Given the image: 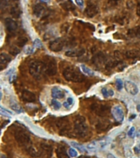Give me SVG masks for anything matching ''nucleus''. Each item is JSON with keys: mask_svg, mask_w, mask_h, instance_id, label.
Returning <instances> with one entry per match:
<instances>
[{"mask_svg": "<svg viewBox=\"0 0 140 158\" xmlns=\"http://www.w3.org/2000/svg\"><path fill=\"white\" fill-rule=\"evenodd\" d=\"M63 77L67 81L72 82H81L85 80L84 75L76 67H67L63 70Z\"/></svg>", "mask_w": 140, "mask_h": 158, "instance_id": "obj_1", "label": "nucleus"}, {"mask_svg": "<svg viewBox=\"0 0 140 158\" xmlns=\"http://www.w3.org/2000/svg\"><path fill=\"white\" fill-rule=\"evenodd\" d=\"M74 133L78 138H85L88 134L86 119L83 116H77L74 122Z\"/></svg>", "mask_w": 140, "mask_h": 158, "instance_id": "obj_2", "label": "nucleus"}, {"mask_svg": "<svg viewBox=\"0 0 140 158\" xmlns=\"http://www.w3.org/2000/svg\"><path fill=\"white\" fill-rule=\"evenodd\" d=\"M14 136H15V139L17 142V143L19 144V146L23 147L24 149H26L30 145L32 144V143L30 141V138L26 132L20 130V129L17 130L15 132Z\"/></svg>", "mask_w": 140, "mask_h": 158, "instance_id": "obj_3", "label": "nucleus"}, {"mask_svg": "<svg viewBox=\"0 0 140 158\" xmlns=\"http://www.w3.org/2000/svg\"><path fill=\"white\" fill-rule=\"evenodd\" d=\"M30 73L34 78L37 79L41 78L43 72H45L44 69V64L40 61H33L29 67Z\"/></svg>", "mask_w": 140, "mask_h": 158, "instance_id": "obj_4", "label": "nucleus"}, {"mask_svg": "<svg viewBox=\"0 0 140 158\" xmlns=\"http://www.w3.org/2000/svg\"><path fill=\"white\" fill-rule=\"evenodd\" d=\"M44 64V69H45V73L48 76H54L57 71V62L53 58L51 57H47L45 59Z\"/></svg>", "mask_w": 140, "mask_h": 158, "instance_id": "obj_5", "label": "nucleus"}, {"mask_svg": "<svg viewBox=\"0 0 140 158\" xmlns=\"http://www.w3.org/2000/svg\"><path fill=\"white\" fill-rule=\"evenodd\" d=\"M91 110L94 112L97 115L103 117L109 114L110 108L109 106L102 104H93L91 105Z\"/></svg>", "mask_w": 140, "mask_h": 158, "instance_id": "obj_6", "label": "nucleus"}, {"mask_svg": "<svg viewBox=\"0 0 140 158\" xmlns=\"http://www.w3.org/2000/svg\"><path fill=\"white\" fill-rule=\"evenodd\" d=\"M56 125L58 128L60 134L67 135L70 133V124L69 121L66 118H61L57 120Z\"/></svg>", "mask_w": 140, "mask_h": 158, "instance_id": "obj_7", "label": "nucleus"}, {"mask_svg": "<svg viewBox=\"0 0 140 158\" xmlns=\"http://www.w3.org/2000/svg\"><path fill=\"white\" fill-rule=\"evenodd\" d=\"M107 144H108V140L107 139L96 140L88 145V148L91 151H96V150H99V149L105 147Z\"/></svg>", "mask_w": 140, "mask_h": 158, "instance_id": "obj_8", "label": "nucleus"}, {"mask_svg": "<svg viewBox=\"0 0 140 158\" xmlns=\"http://www.w3.org/2000/svg\"><path fill=\"white\" fill-rule=\"evenodd\" d=\"M64 47V41L61 38H57L52 40L49 43V49L53 52H59Z\"/></svg>", "mask_w": 140, "mask_h": 158, "instance_id": "obj_9", "label": "nucleus"}, {"mask_svg": "<svg viewBox=\"0 0 140 158\" xmlns=\"http://www.w3.org/2000/svg\"><path fill=\"white\" fill-rule=\"evenodd\" d=\"M98 6L95 3H88L87 4L85 13V15H86L88 17L92 18L93 17H95L98 14Z\"/></svg>", "mask_w": 140, "mask_h": 158, "instance_id": "obj_10", "label": "nucleus"}, {"mask_svg": "<svg viewBox=\"0 0 140 158\" xmlns=\"http://www.w3.org/2000/svg\"><path fill=\"white\" fill-rule=\"evenodd\" d=\"M112 114L113 118L117 121L121 123L124 120V111L120 105H116L112 110Z\"/></svg>", "mask_w": 140, "mask_h": 158, "instance_id": "obj_11", "label": "nucleus"}, {"mask_svg": "<svg viewBox=\"0 0 140 158\" xmlns=\"http://www.w3.org/2000/svg\"><path fill=\"white\" fill-rule=\"evenodd\" d=\"M105 63H106V64L107 63V56H106V54H103V53H98V54H96L93 57V64L94 65L99 67V66L105 64Z\"/></svg>", "mask_w": 140, "mask_h": 158, "instance_id": "obj_12", "label": "nucleus"}, {"mask_svg": "<svg viewBox=\"0 0 140 158\" xmlns=\"http://www.w3.org/2000/svg\"><path fill=\"white\" fill-rule=\"evenodd\" d=\"M124 85H125V89L126 90V92L129 93L130 95L134 96V95L138 94L139 89H138V86H136L135 83H133L130 81H125Z\"/></svg>", "mask_w": 140, "mask_h": 158, "instance_id": "obj_13", "label": "nucleus"}, {"mask_svg": "<svg viewBox=\"0 0 140 158\" xmlns=\"http://www.w3.org/2000/svg\"><path fill=\"white\" fill-rule=\"evenodd\" d=\"M21 99L26 102L32 103V102L35 101L36 96L33 92L27 91V90H24L23 92H21Z\"/></svg>", "mask_w": 140, "mask_h": 158, "instance_id": "obj_14", "label": "nucleus"}, {"mask_svg": "<svg viewBox=\"0 0 140 158\" xmlns=\"http://www.w3.org/2000/svg\"><path fill=\"white\" fill-rule=\"evenodd\" d=\"M12 58L11 56H9L8 54H5V53H2L1 55H0V68H1V70H3L7 64L11 62Z\"/></svg>", "mask_w": 140, "mask_h": 158, "instance_id": "obj_15", "label": "nucleus"}, {"mask_svg": "<svg viewBox=\"0 0 140 158\" xmlns=\"http://www.w3.org/2000/svg\"><path fill=\"white\" fill-rule=\"evenodd\" d=\"M5 26L8 32H14L17 29V23L12 18L5 19Z\"/></svg>", "mask_w": 140, "mask_h": 158, "instance_id": "obj_16", "label": "nucleus"}, {"mask_svg": "<svg viewBox=\"0 0 140 158\" xmlns=\"http://www.w3.org/2000/svg\"><path fill=\"white\" fill-rule=\"evenodd\" d=\"M44 13H45V7L42 5L41 3H37L34 6L33 13L35 17H41L42 16H44Z\"/></svg>", "mask_w": 140, "mask_h": 158, "instance_id": "obj_17", "label": "nucleus"}, {"mask_svg": "<svg viewBox=\"0 0 140 158\" xmlns=\"http://www.w3.org/2000/svg\"><path fill=\"white\" fill-rule=\"evenodd\" d=\"M85 53V50L83 48H80V49H75V50L67 51L65 54L67 57H79L83 55Z\"/></svg>", "mask_w": 140, "mask_h": 158, "instance_id": "obj_18", "label": "nucleus"}, {"mask_svg": "<svg viewBox=\"0 0 140 158\" xmlns=\"http://www.w3.org/2000/svg\"><path fill=\"white\" fill-rule=\"evenodd\" d=\"M125 56L126 59H137L140 58V51L137 50H129L125 53Z\"/></svg>", "mask_w": 140, "mask_h": 158, "instance_id": "obj_19", "label": "nucleus"}, {"mask_svg": "<svg viewBox=\"0 0 140 158\" xmlns=\"http://www.w3.org/2000/svg\"><path fill=\"white\" fill-rule=\"evenodd\" d=\"M52 96L54 99H61L65 96V92L59 87H53L52 89Z\"/></svg>", "mask_w": 140, "mask_h": 158, "instance_id": "obj_20", "label": "nucleus"}, {"mask_svg": "<svg viewBox=\"0 0 140 158\" xmlns=\"http://www.w3.org/2000/svg\"><path fill=\"white\" fill-rule=\"evenodd\" d=\"M56 154L57 158H69V154L66 151V148L63 146H58L56 149Z\"/></svg>", "mask_w": 140, "mask_h": 158, "instance_id": "obj_21", "label": "nucleus"}, {"mask_svg": "<svg viewBox=\"0 0 140 158\" xmlns=\"http://www.w3.org/2000/svg\"><path fill=\"white\" fill-rule=\"evenodd\" d=\"M26 151L27 153L30 156V157H40V153L39 152V151L34 147L33 146V144L30 145L28 147H26Z\"/></svg>", "mask_w": 140, "mask_h": 158, "instance_id": "obj_22", "label": "nucleus"}, {"mask_svg": "<svg viewBox=\"0 0 140 158\" xmlns=\"http://www.w3.org/2000/svg\"><path fill=\"white\" fill-rule=\"evenodd\" d=\"M61 7L66 11H74L75 9V7L73 4V3L71 0H67L66 2H63L61 3Z\"/></svg>", "mask_w": 140, "mask_h": 158, "instance_id": "obj_23", "label": "nucleus"}, {"mask_svg": "<svg viewBox=\"0 0 140 158\" xmlns=\"http://www.w3.org/2000/svg\"><path fill=\"white\" fill-rule=\"evenodd\" d=\"M127 35L129 36V37H137V36H139L140 35V26H134L133 28L129 29L128 31Z\"/></svg>", "mask_w": 140, "mask_h": 158, "instance_id": "obj_24", "label": "nucleus"}, {"mask_svg": "<svg viewBox=\"0 0 140 158\" xmlns=\"http://www.w3.org/2000/svg\"><path fill=\"white\" fill-rule=\"evenodd\" d=\"M10 13L14 18H19L20 17V14H21L20 7L18 5H15V6L12 7L11 10H10Z\"/></svg>", "mask_w": 140, "mask_h": 158, "instance_id": "obj_25", "label": "nucleus"}, {"mask_svg": "<svg viewBox=\"0 0 140 158\" xmlns=\"http://www.w3.org/2000/svg\"><path fill=\"white\" fill-rule=\"evenodd\" d=\"M122 62H120L119 60H117V59H112V60H109V61H107V63L106 64V68H107V70H109V69H112L114 68H116V66H118L119 64H120Z\"/></svg>", "mask_w": 140, "mask_h": 158, "instance_id": "obj_26", "label": "nucleus"}, {"mask_svg": "<svg viewBox=\"0 0 140 158\" xmlns=\"http://www.w3.org/2000/svg\"><path fill=\"white\" fill-rule=\"evenodd\" d=\"M41 149L42 151H44L46 155H48V157L52 156L53 153V147L50 145L46 144V143H42L41 144Z\"/></svg>", "mask_w": 140, "mask_h": 158, "instance_id": "obj_27", "label": "nucleus"}, {"mask_svg": "<svg viewBox=\"0 0 140 158\" xmlns=\"http://www.w3.org/2000/svg\"><path fill=\"white\" fill-rule=\"evenodd\" d=\"M102 95L105 98H107V97H110V96H113L114 91L112 89H109L107 87H104V88L102 89Z\"/></svg>", "mask_w": 140, "mask_h": 158, "instance_id": "obj_28", "label": "nucleus"}, {"mask_svg": "<svg viewBox=\"0 0 140 158\" xmlns=\"http://www.w3.org/2000/svg\"><path fill=\"white\" fill-rule=\"evenodd\" d=\"M80 68H81V70L83 71V72H84L85 74H86L88 76H90V77L94 76V72L92 71L90 68H88V67H86L85 64H81Z\"/></svg>", "mask_w": 140, "mask_h": 158, "instance_id": "obj_29", "label": "nucleus"}, {"mask_svg": "<svg viewBox=\"0 0 140 158\" xmlns=\"http://www.w3.org/2000/svg\"><path fill=\"white\" fill-rule=\"evenodd\" d=\"M120 0H107V7L108 8H113L118 6Z\"/></svg>", "mask_w": 140, "mask_h": 158, "instance_id": "obj_30", "label": "nucleus"}, {"mask_svg": "<svg viewBox=\"0 0 140 158\" xmlns=\"http://www.w3.org/2000/svg\"><path fill=\"white\" fill-rule=\"evenodd\" d=\"M71 145L73 147H75L77 150H79V151H80V152H83V153L87 152V150L85 149V147L84 146H82L81 144H80V143H77L75 142H71Z\"/></svg>", "mask_w": 140, "mask_h": 158, "instance_id": "obj_31", "label": "nucleus"}, {"mask_svg": "<svg viewBox=\"0 0 140 158\" xmlns=\"http://www.w3.org/2000/svg\"><path fill=\"white\" fill-rule=\"evenodd\" d=\"M108 127H109V125H107V123L100 122L99 124H98V125H97V129H98V131H105V130H107V129H108Z\"/></svg>", "mask_w": 140, "mask_h": 158, "instance_id": "obj_32", "label": "nucleus"}, {"mask_svg": "<svg viewBox=\"0 0 140 158\" xmlns=\"http://www.w3.org/2000/svg\"><path fill=\"white\" fill-rule=\"evenodd\" d=\"M114 57H115V59L119 60L120 62H122V60L125 58V54H122L120 51H115V53H114Z\"/></svg>", "mask_w": 140, "mask_h": 158, "instance_id": "obj_33", "label": "nucleus"}, {"mask_svg": "<svg viewBox=\"0 0 140 158\" xmlns=\"http://www.w3.org/2000/svg\"><path fill=\"white\" fill-rule=\"evenodd\" d=\"M27 43V38H26L25 36H20L19 39L17 40V45L20 47L24 46Z\"/></svg>", "mask_w": 140, "mask_h": 158, "instance_id": "obj_34", "label": "nucleus"}, {"mask_svg": "<svg viewBox=\"0 0 140 158\" xmlns=\"http://www.w3.org/2000/svg\"><path fill=\"white\" fill-rule=\"evenodd\" d=\"M9 53L13 55H17L20 53V49L16 46H12L9 50Z\"/></svg>", "mask_w": 140, "mask_h": 158, "instance_id": "obj_35", "label": "nucleus"}, {"mask_svg": "<svg viewBox=\"0 0 140 158\" xmlns=\"http://www.w3.org/2000/svg\"><path fill=\"white\" fill-rule=\"evenodd\" d=\"M68 154H69V156L71 157L75 158V157H77V156H78V152L75 149V148H70L69 150H68Z\"/></svg>", "mask_w": 140, "mask_h": 158, "instance_id": "obj_36", "label": "nucleus"}, {"mask_svg": "<svg viewBox=\"0 0 140 158\" xmlns=\"http://www.w3.org/2000/svg\"><path fill=\"white\" fill-rule=\"evenodd\" d=\"M11 107H12V109H13V110H15V111L22 112V110L20 109V107L19 106V105H18L17 103H16V102L12 103V104H11Z\"/></svg>", "mask_w": 140, "mask_h": 158, "instance_id": "obj_37", "label": "nucleus"}, {"mask_svg": "<svg viewBox=\"0 0 140 158\" xmlns=\"http://www.w3.org/2000/svg\"><path fill=\"white\" fill-rule=\"evenodd\" d=\"M51 104H52V105L53 106L56 110H58V109H60L61 104L59 103V102H58V101H57V100H52V102H51Z\"/></svg>", "mask_w": 140, "mask_h": 158, "instance_id": "obj_38", "label": "nucleus"}, {"mask_svg": "<svg viewBox=\"0 0 140 158\" xmlns=\"http://www.w3.org/2000/svg\"><path fill=\"white\" fill-rule=\"evenodd\" d=\"M72 104H73V99L71 98V97H69V98L66 100V102H64L63 105H64L65 107H68V106H70V105H72Z\"/></svg>", "mask_w": 140, "mask_h": 158, "instance_id": "obj_39", "label": "nucleus"}, {"mask_svg": "<svg viewBox=\"0 0 140 158\" xmlns=\"http://www.w3.org/2000/svg\"><path fill=\"white\" fill-rule=\"evenodd\" d=\"M116 88L118 90H121L122 87H123V82L120 79H117L116 82Z\"/></svg>", "mask_w": 140, "mask_h": 158, "instance_id": "obj_40", "label": "nucleus"}, {"mask_svg": "<svg viewBox=\"0 0 140 158\" xmlns=\"http://www.w3.org/2000/svg\"><path fill=\"white\" fill-rule=\"evenodd\" d=\"M134 132H135L134 127H131V129H130L129 130V132H128V136L130 137V138H133V135H134Z\"/></svg>", "mask_w": 140, "mask_h": 158, "instance_id": "obj_41", "label": "nucleus"}, {"mask_svg": "<svg viewBox=\"0 0 140 158\" xmlns=\"http://www.w3.org/2000/svg\"><path fill=\"white\" fill-rule=\"evenodd\" d=\"M34 47H37V48H40L42 46V43L39 39H36L34 41Z\"/></svg>", "mask_w": 140, "mask_h": 158, "instance_id": "obj_42", "label": "nucleus"}, {"mask_svg": "<svg viewBox=\"0 0 140 158\" xmlns=\"http://www.w3.org/2000/svg\"><path fill=\"white\" fill-rule=\"evenodd\" d=\"M75 3H76V4L78 5L80 7H84V0H75Z\"/></svg>", "mask_w": 140, "mask_h": 158, "instance_id": "obj_43", "label": "nucleus"}, {"mask_svg": "<svg viewBox=\"0 0 140 158\" xmlns=\"http://www.w3.org/2000/svg\"><path fill=\"white\" fill-rule=\"evenodd\" d=\"M133 151H134V152H135L136 154H140V144L136 146V147H134Z\"/></svg>", "mask_w": 140, "mask_h": 158, "instance_id": "obj_44", "label": "nucleus"}, {"mask_svg": "<svg viewBox=\"0 0 140 158\" xmlns=\"http://www.w3.org/2000/svg\"><path fill=\"white\" fill-rule=\"evenodd\" d=\"M1 113H2V114L7 113V114H12V112H10L9 110H5L3 106H1Z\"/></svg>", "mask_w": 140, "mask_h": 158, "instance_id": "obj_45", "label": "nucleus"}, {"mask_svg": "<svg viewBox=\"0 0 140 158\" xmlns=\"http://www.w3.org/2000/svg\"><path fill=\"white\" fill-rule=\"evenodd\" d=\"M136 14L139 16L140 17V3L138 4V6H137V10H136Z\"/></svg>", "mask_w": 140, "mask_h": 158, "instance_id": "obj_46", "label": "nucleus"}, {"mask_svg": "<svg viewBox=\"0 0 140 158\" xmlns=\"http://www.w3.org/2000/svg\"><path fill=\"white\" fill-rule=\"evenodd\" d=\"M7 4V0H1V6L3 7V6H6Z\"/></svg>", "mask_w": 140, "mask_h": 158, "instance_id": "obj_47", "label": "nucleus"}, {"mask_svg": "<svg viewBox=\"0 0 140 158\" xmlns=\"http://www.w3.org/2000/svg\"><path fill=\"white\" fill-rule=\"evenodd\" d=\"M107 158H116L115 156H114L113 154H112V153H108L107 155Z\"/></svg>", "mask_w": 140, "mask_h": 158, "instance_id": "obj_48", "label": "nucleus"}, {"mask_svg": "<svg viewBox=\"0 0 140 158\" xmlns=\"http://www.w3.org/2000/svg\"><path fill=\"white\" fill-rule=\"evenodd\" d=\"M8 123H9V120H7H7H6V121H5V122H4V123H3V125H2V129H3V128L5 127V125H7Z\"/></svg>", "mask_w": 140, "mask_h": 158, "instance_id": "obj_49", "label": "nucleus"}, {"mask_svg": "<svg viewBox=\"0 0 140 158\" xmlns=\"http://www.w3.org/2000/svg\"><path fill=\"white\" fill-rule=\"evenodd\" d=\"M78 158H92V157H88V156H85V155H83V156H80Z\"/></svg>", "mask_w": 140, "mask_h": 158, "instance_id": "obj_50", "label": "nucleus"}, {"mask_svg": "<svg viewBox=\"0 0 140 158\" xmlns=\"http://www.w3.org/2000/svg\"><path fill=\"white\" fill-rule=\"evenodd\" d=\"M137 110H138V111H140V105H137Z\"/></svg>", "mask_w": 140, "mask_h": 158, "instance_id": "obj_51", "label": "nucleus"}, {"mask_svg": "<svg viewBox=\"0 0 140 158\" xmlns=\"http://www.w3.org/2000/svg\"><path fill=\"white\" fill-rule=\"evenodd\" d=\"M134 117H135V115H133V116H132V117H131V116H130V117H129V120H130V121H131V120H132V119H133V118H134Z\"/></svg>", "mask_w": 140, "mask_h": 158, "instance_id": "obj_52", "label": "nucleus"}, {"mask_svg": "<svg viewBox=\"0 0 140 158\" xmlns=\"http://www.w3.org/2000/svg\"><path fill=\"white\" fill-rule=\"evenodd\" d=\"M0 158H7V157H5L4 155H1V157Z\"/></svg>", "mask_w": 140, "mask_h": 158, "instance_id": "obj_53", "label": "nucleus"}, {"mask_svg": "<svg viewBox=\"0 0 140 158\" xmlns=\"http://www.w3.org/2000/svg\"><path fill=\"white\" fill-rule=\"evenodd\" d=\"M14 1H17V0H14Z\"/></svg>", "mask_w": 140, "mask_h": 158, "instance_id": "obj_54", "label": "nucleus"}, {"mask_svg": "<svg viewBox=\"0 0 140 158\" xmlns=\"http://www.w3.org/2000/svg\"><path fill=\"white\" fill-rule=\"evenodd\" d=\"M59 1H61V0H59Z\"/></svg>", "mask_w": 140, "mask_h": 158, "instance_id": "obj_55", "label": "nucleus"}]
</instances>
